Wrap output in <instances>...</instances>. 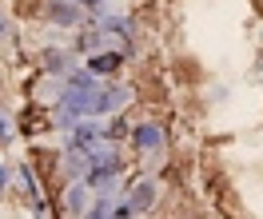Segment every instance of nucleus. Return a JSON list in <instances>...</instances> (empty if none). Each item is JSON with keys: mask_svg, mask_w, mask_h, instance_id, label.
Here are the masks:
<instances>
[{"mask_svg": "<svg viewBox=\"0 0 263 219\" xmlns=\"http://www.w3.org/2000/svg\"><path fill=\"white\" fill-rule=\"evenodd\" d=\"M0 140H12V120L0 112Z\"/></svg>", "mask_w": 263, "mask_h": 219, "instance_id": "1", "label": "nucleus"}, {"mask_svg": "<svg viewBox=\"0 0 263 219\" xmlns=\"http://www.w3.org/2000/svg\"><path fill=\"white\" fill-rule=\"evenodd\" d=\"M0 187H4V164H0Z\"/></svg>", "mask_w": 263, "mask_h": 219, "instance_id": "2", "label": "nucleus"}]
</instances>
